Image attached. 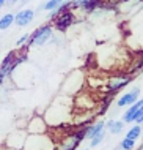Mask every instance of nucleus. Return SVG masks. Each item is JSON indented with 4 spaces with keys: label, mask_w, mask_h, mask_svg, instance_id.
<instances>
[{
    "label": "nucleus",
    "mask_w": 143,
    "mask_h": 150,
    "mask_svg": "<svg viewBox=\"0 0 143 150\" xmlns=\"http://www.w3.org/2000/svg\"><path fill=\"white\" fill-rule=\"evenodd\" d=\"M134 81V76L128 71H118L115 74H110L105 79V86L102 88V92L107 95H113L115 96L120 90H123L124 87H128L130 82Z\"/></svg>",
    "instance_id": "f257e3e1"
},
{
    "label": "nucleus",
    "mask_w": 143,
    "mask_h": 150,
    "mask_svg": "<svg viewBox=\"0 0 143 150\" xmlns=\"http://www.w3.org/2000/svg\"><path fill=\"white\" fill-rule=\"evenodd\" d=\"M97 103H99V100L96 98L95 92H93L91 88H88V90L80 88V90L76 93L74 100H72V108L76 109V112L95 111L97 108Z\"/></svg>",
    "instance_id": "f03ea898"
},
{
    "label": "nucleus",
    "mask_w": 143,
    "mask_h": 150,
    "mask_svg": "<svg viewBox=\"0 0 143 150\" xmlns=\"http://www.w3.org/2000/svg\"><path fill=\"white\" fill-rule=\"evenodd\" d=\"M25 60H27L25 52L20 54V55H18L14 51H10L6 54V57L2 60V63H0V74H2L3 78H10V76L13 74V71L22 62H25Z\"/></svg>",
    "instance_id": "7ed1b4c3"
},
{
    "label": "nucleus",
    "mask_w": 143,
    "mask_h": 150,
    "mask_svg": "<svg viewBox=\"0 0 143 150\" xmlns=\"http://www.w3.org/2000/svg\"><path fill=\"white\" fill-rule=\"evenodd\" d=\"M54 35V27L50 24H44V25L38 27L32 35H28V40H27V46L32 47V46H44L50 36Z\"/></svg>",
    "instance_id": "20e7f679"
},
{
    "label": "nucleus",
    "mask_w": 143,
    "mask_h": 150,
    "mask_svg": "<svg viewBox=\"0 0 143 150\" xmlns=\"http://www.w3.org/2000/svg\"><path fill=\"white\" fill-rule=\"evenodd\" d=\"M76 21H77L76 11L72 10V8H69V10H64V11H61V13H58L54 19H52V27H54V30H57V32H66Z\"/></svg>",
    "instance_id": "39448f33"
},
{
    "label": "nucleus",
    "mask_w": 143,
    "mask_h": 150,
    "mask_svg": "<svg viewBox=\"0 0 143 150\" xmlns=\"http://www.w3.org/2000/svg\"><path fill=\"white\" fill-rule=\"evenodd\" d=\"M85 84V78L80 71H74L69 78L64 81V86H63V92L66 95H76L80 88H83Z\"/></svg>",
    "instance_id": "423d86ee"
},
{
    "label": "nucleus",
    "mask_w": 143,
    "mask_h": 150,
    "mask_svg": "<svg viewBox=\"0 0 143 150\" xmlns=\"http://www.w3.org/2000/svg\"><path fill=\"white\" fill-rule=\"evenodd\" d=\"M25 129L30 133V134H39V133H47L49 125L46 123L44 117H38V115H36V117H32V120H28Z\"/></svg>",
    "instance_id": "0eeeda50"
},
{
    "label": "nucleus",
    "mask_w": 143,
    "mask_h": 150,
    "mask_svg": "<svg viewBox=\"0 0 143 150\" xmlns=\"http://www.w3.org/2000/svg\"><path fill=\"white\" fill-rule=\"evenodd\" d=\"M138 96H140V88L134 87L132 90L126 92L124 95H121L120 98L116 100V108H128L129 104L135 103V101L138 100Z\"/></svg>",
    "instance_id": "6e6552de"
},
{
    "label": "nucleus",
    "mask_w": 143,
    "mask_h": 150,
    "mask_svg": "<svg viewBox=\"0 0 143 150\" xmlns=\"http://www.w3.org/2000/svg\"><path fill=\"white\" fill-rule=\"evenodd\" d=\"M35 18V11L30 10V8H25V10H20L18 14H14V24L18 27H25L28 25Z\"/></svg>",
    "instance_id": "1a4fd4ad"
},
{
    "label": "nucleus",
    "mask_w": 143,
    "mask_h": 150,
    "mask_svg": "<svg viewBox=\"0 0 143 150\" xmlns=\"http://www.w3.org/2000/svg\"><path fill=\"white\" fill-rule=\"evenodd\" d=\"M102 129H105V122L104 120H96L87 125V131H85V139H91L93 136H96L97 133H101Z\"/></svg>",
    "instance_id": "9d476101"
},
{
    "label": "nucleus",
    "mask_w": 143,
    "mask_h": 150,
    "mask_svg": "<svg viewBox=\"0 0 143 150\" xmlns=\"http://www.w3.org/2000/svg\"><path fill=\"white\" fill-rule=\"evenodd\" d=\"M142 101H143V100H137L135 103H132V104H129V106H128V109H126V112H124V115H123V119H121L124 123H132V122L135 120L137 111H138V108H140Z\"/></svg>",
    "instance_id": "9b49d317"
},
{
    "label": "nucleus",
    "mask_w": 143,
    "mask_h": 150,
    "mask_svg": "<svg viewBox=\"0 0 143 150\" xmlns=\"http://www.w3.org/2000/svg\"><path fill=\"white\" fill-rule=\"evenodd\" d=\"M105 129H107L110 134H120V133H123V129H124V122L110 119L105 122Z\"/></svg>",
    "instance_id": "f8f14e48"
},
{
    "label": "nucleus",
    "mask_w": 143,
    "mask_h": 150,
    "mask_svg": "<svg viewBox=\"0 0 143 150\" xmlns=\"http://www.w3.org/2000/svg\"><path fill=\"white\" fill-rule=\"evenodd\" d=\"M14 24V14L13 13H6L0 18V30H6Z\"/></svg>",
    "instance_id": "ddd939ff"
},
{
    "label": "nucleus",
    "mask_w": 143,
    "mask_h": 150,
    "mask_svg": "<svg viewBox=\"0 0 143 150\" xmlns=\"http://www.w3.org/2000/svg\"><path fill=\"white\" fill-rule=\"evenodd\" d=\"M105 133H107V129H102L101 133H97L96 136H93L91 139H90V147L91 149H95V147H97L102 141H104V137H105Z\"/></svg>",
    "instance_id": "4468645a"
},
{
    "label": "nucleus",
    "mask_w": 143,
    "mask_h": 150,
    "mask_svg": "<svg viewBox=\"0 0 143 150\" xmlns=\"http://www.w3.org/2000/svg\"><path fill=\"white\" fill-rule=\"evenodd\" d=\"M128 137H130V139H138V137H142V125L140 123H137V125H134L130 129H128V134H126Z\"/></svg>",
    "instance_id": "2eb2a0df"
},
{
    "label": "nucleus",
    "mask_w": 143,
    "mask_h": 150,
    "mask_svg": "<svg viewBox=\"0 0 143 150\" xmlns=\"http://www.w3.org/2000/svg\"><path fill=\"white\" fill-rule=\"evenodd\" d=\"M120 147L123 150H132V149H135V139H130V137L126 136L124 139L120 142Z\"/></svg>",
    "instance_id": "dca6fc26"
},
{
    "label": "nucleus",
    "mask_w": 143,
    "mask_h": 150,
    "mask_svg": "<svg viewBox=\"0 0 143 150\" xmlns=\"http://www.w3.org/2000/svg\"><path fill=\"white\" fill-rule=\"evenodd\" d=\"M61 2L63 0H49L47 3H44L43 6H41V10H44V11H52V10H55V8H58L61 5Z\"/></svg>",
    "instance_id": "f3484780"
},
{
    "label": "nucleus",
    "mask_w": 143,
    "mask_h": 150,
    "mask_svg": "<svg viewBox=\"0 0 143 150\" xmlns=\"http://www.w3.org/2000/svg\"><path fill=\"white\" fill-rule=\"evenodd\" d=\"M27 40H28V33L22 35V36L18 40V41H16V46H18V47H24V46L27 44Z\"/></svg>",
    "instance_id": "a211bd4d"
},
{
    "label": "nucleus",
    "mask_w": 143,
    "mask_h": 150,
    "mask_svg": "<svg viewBox=\"0 0 143 150\" xmlns=\"http://www.w3.org/2000/svg\"><path fill=\"white\" fill-rule=\"evenodd\" d=\"M20 5L22 3V0H6V5H10V6H14V5Z\"/></svg>",
    "instance_id": "6ab92c4d"
},
{
    "label": "nucleus",
    "mask_w": 143,
    "mask_h": 150,
    "mask_svg": "<svg viewBox=\"0 0 143 150\" xmlns=\"http://www.w3.org/2000/svg\"><path fill=\"white\" fill-rule=\"evenodd\" d=\"M134 122H135V123H140V125H142V123H143V114H142V115H138Z\"/></svg>",
    "instance_id": "aec40b11"
},
{
    "label": "nucleus",
    "mask_w": 143,
    "mask_h": 150,
    "mask_svg": "<svg viewBox=\"0 0 143 150\" xmlns=\"http://www.w3.org/2000/svg\"><path fill=\"white\" fill-rule=\"evenodd\" d=\"M5 81H6V78H3V76L0 74V87H2L3 84H5Z\"/></svg>",
    "instance_id": "412c9836"
},
{
    "label": "nucleus",
    "mask_w": 143,
    "mask_h": 150,
    "mask_svg": "<svg viewBox=\"0 0 143 150\" xmlns=\"http://www.w3.org/2000/svg\"><path fill=\"white\" fill-rule=\"evenodd\" d=\"M5 5H6V0H0V10H2Z\"/></svg>",
    "instance_id": "4be33fe9"
},
{
    "label": "nucleus",
    "mask_w": 143,
    "mask_h": 150,
    "mask_svg": "<svg viewBox=\"0 0 143 150\" xmlns=\"http://www.w3.org/2000/svg\"><path fill=\"white\" fill-rule=\"evenodd\" d=\"M140 150H143V142L140 144Z\"/></svg>",
    "instance_id": "5701e85b"
},
{
    "label": "nucleus",
    "mask_w": 143,
    "mask_h": 150,
    "mask_svg": "<svg viewBox=\"0 0 143 150\" xmlns=\"http://www.w3.org/2000/svg\"><path fill=\"white\" fill-rule=\"evenodd\" d=\"M142 137H143V128H142Z\"/></svg>",
    "instance_id": "b1692460"
}]
</instances>
